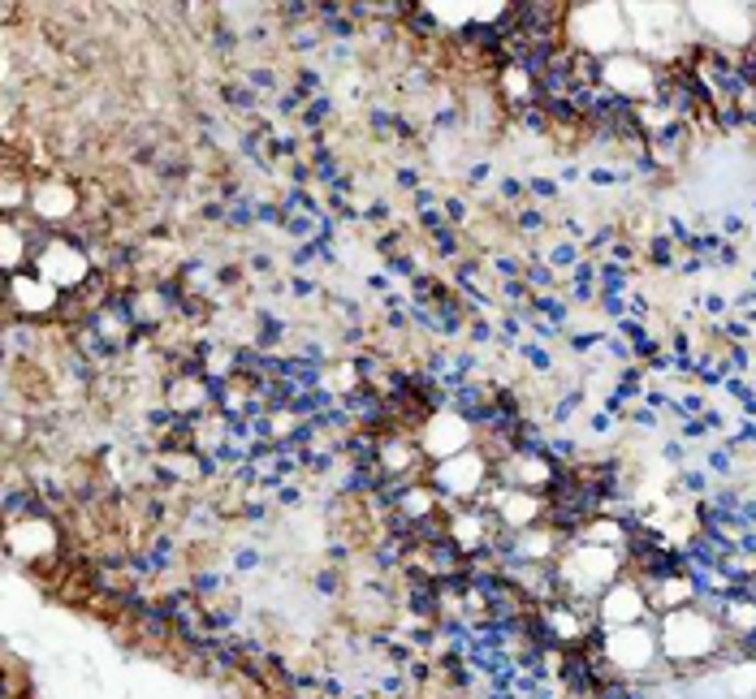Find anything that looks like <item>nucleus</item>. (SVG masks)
Wrapping results in <instances>:
<instances>
[{"mask_svg": "<svg viewBox=\"0 0 756 699\" xmlns=\"http://www.w3.org/2000/svg\"><path fill=\"white\" fill-rule=\"evenodd\" d=\"M567 43L606 61L613 52H627V9L618 4H571L567 13Z\"/></svg>", "mask_w": 756, "mask_h": 699, "instance_id": "2", "label": "nucleus"}, {"mask_svg": "<svg viewBox=\"0 0 756 699\" xmlns=\"http://www.w3.org/2000/svg\"><path fill=\"white\" fill-rule=\"evenodd\" d=\"M597 622L601 630H618V627H640V622H652V609H648V595L636 579H618L606 592L597 595Z\"/></svg>", "mask_w": 756, "mask_h": 699, "instance_id": "11", "label": "nucleus"}, {"mask_svg": "<svg viewBox=\"0 0 756 699\" xmlns=\"http://www.w3.org/2000/svg\"><path fill=\"white\" fill-rule=\"evenodd\" d=\"M493 514H498V523H502L505 531H532V526H540L544 523V514H549V496L505 489Z\"/></svg>", "mask_w": 756, "mask_h": 699, "instance_id": "13", "label": "nucleus"}, {"mask_svg": "<svg viewBox=\"0 0 756 699\" xmlns=\"http://www.w3.org/2000/svg\"><path fill=\"white\" fill-rule=\"evenodd\" d=\"M420 450L429 454V462H445V457H459L475 450V423L463 415V411H454V406H445V411H432L424 427H420Z\"/></svg>", "mask_w": 756, "mask_h": 699, "instance_id": "9", "label": "nucleus"}, {"mask_svg": "<svg viewBox=\"0 0 756 699\" xmlns=\"http://www.w3.org/2000/svg\"><path fill=\"white\" fill-rule=\"evenodd\" d=\"M36 273L43 280H52L61 294H73V289H82L87 280L96 277V264H91L87 246H78L73 238L57 234L52 243L43 246V255L36 259Z\"/></svg>", "mask_w": 756, "mask_h": 699, "instance_id": "7", "label": "nucleus"}, {"mask_svg": "<svg viewBox=\"0 0 756 699\" xmlns=\"http://www.w3.org/2000/svg\"><path fill=\"white\" fill-rule=\"evenodd\" d=\"M687 13L696 18L700 31H709V43H718L726 52H744L756 36L748 4H691Z\"/></svg>", "mask_w": 756, "mask_h": 699, "instance_id": "10", "label": "nucleus"}, {"mask_svg": "<svg viewBox=\"0 0 756 699\" xmlns=\"http://www.w3.org/2000/svg\"><path fill=\"white\" fill-rule=\"evenodd\" d=\"M498 480V466L480 450H468L459 457H445V462H432L429 484L441 492V510H463V505H475V496Z\"/></svg>", "mask_w": 756, "mask_h": 699, "instance_id": "3", "label": "nucleus"}, {"mask_svg": "<svg viewBox=\"0 0 756 699\" xmlns=\"http://www.w3.org/2000/svg\"><path fill=\"white\" fill-rule=\"evenodd\" d=\"M601 648H606V661L613 664V673L627 678V682L652 678V664H666L661 643H657V618L640 622V627L601 630Z\"/></svg>", "mask_w": 756, "mask_h": 699, "instance_id": "4", "label": "nucleus"}, {"mask_svg": "<svg viewBox=\"0 0 756 699\" xmlns=\"http://www.w3.org/2000/svg\"><path fill=\"white\" fill-rule=\"evenodd\" d=\"M493 91H498L502 108L510 112V121H514L523 108L540 105V82H537V73L528 70V66H502V70H498V78H493Z\"/></svg>", "mask_w": 756, "mask_h": 699, "instance_id": "12", "label": "nucleus"}, {"mask_svg": "<svg viewBox=\"0 0 756 699\" xmlns=\"http://www.w3.org/2000/svg\"><path fill=\"white\" fill-rule=\"evenodd\" d=\"M0 303L13 307L18 319L52 324V319H57V307H61V289H57L52 280H43L36 268H31V273H18V277H4Z\"/></svg>", "mask_w": 756, "mask_h": 699, "instance_id": "8", "label": "nucleus"}, {"mask_svg": "<svg viewBox=\"0 0 756 699\" xmlns=\"http://www.w3.org/2000/svg\"><path fill=\"white\" fill-rule=\"evenodd\" d=\"M82 204H87V195H82V181H78V177H70L66 169H57V174H48V177H36L31 216H36L43 229H52V234H66L73 220L82 216Z\"/></svg>", "mask_w": 756, "mask_h": 699, "instance_id": "5", "label": "nucleus"}, {"mask_svg": "<svg viewBox=\"0 0 756 699\" xmlns=\"http://www.w3.org/2000/svg\"><path fill=\"white\" fill-rule=\"evenodd\" d=\"M657 82H661V66L640 57L636 48L613 52V57L601 61V87H606L610 96H618V100H627V105L657 100Z\"/></svg>", "mask_w": 756, "mask_h": 699, "instance_id": "6", "label": "nucleus"}, {"mask_svg": "<svg viewBox=\"0 0 756 699\" xmlns=\"http://www.w3.org/2000/svg\"><path fill=\"white\" fill-rule=\"evenodd\" d=\"M657 643H661V661L687 678V673H700L709 661H718L730 634L721 630L718 609L687 604V609L657 618Z\"/></svg>", "mask_w": 756, "mask_h": 699, "instance_id": "1", "label": "nucleus"}]
</instances>
